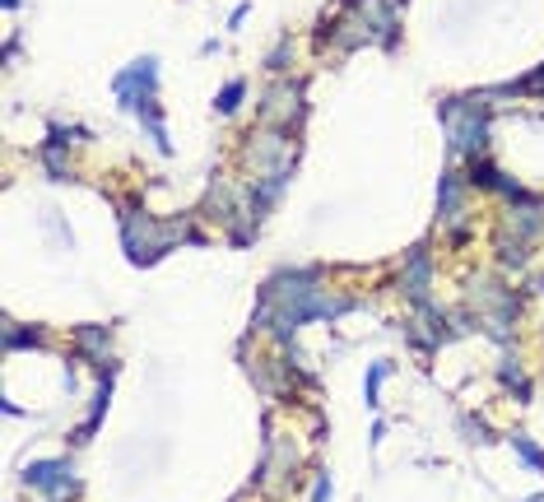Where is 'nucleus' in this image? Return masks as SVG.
<instances>
[{"label": "nucleus", "mask_w": 544, "mask_h": 502, "mask_svg": "<svg viewBox=\"0 0 544 502\" xmlns=\"http://www.w3.org/2000/svg\"><path fill=\"white\" fill-rule=\"evenodd\" d=\"M23 484L38 489V493H47V498H66V493L79 489L70 461H33L29 470H23Z\"/></svg>", "instance_id": "obj_4"}, {"label": "nucleus", "mask_w": 544, "mask_h": 502, "mask_svg": "<svg viewBox=\"0 0 544 502\" xmlns=\"http://www.w3.org/2000/svg\"><path fill=\"white\" fill-rule=\"evenodd\" d=\"M242 94H247V79H228V84H224V94L214 98V107H219L224 117H233V112H237V103H242Z\"/></svg>", "instance_id": "obj_9"}, {"label": "nucleus", "mask_w": 544, "mask_h": 502, "mask_svg": "<svg viewBox=\"0 0 544 502\" xmlns=\"http://www.w3.org/2000/svg\"><path fill=\"white\" fill-rule=\"evenodd\" d=\"M107 345H112V330H107V326H85V330H79V349H85L89 358H107Z\"/></svg>", "instance_id": "obj_7"}, {"label": "nucleus", "mask_w": 544, "mask_h": 502, "mask_svg": "<svg viewBox=\"0 0 544 502\" xmlns=\"http://www.w3.org/2000/svg\"><path fill=\"white\" fill-rule=\"evenodd\" d=\"M154 84H158V61H154V56H145V61H135L130 70H121V75L112 79V89H117L121 107L135 112L145 98H154Z\"/></svg>", "instance_id": "obj_3"}, {"label": "nucleus", "mask_w": 544, "mask_h": 502, "mask_svg": "<svg viewBox=\"0 0 544 502\" xmlns=\"http://www.w3.org/2000/svg\"><path fill=\"white\" fill-rule=\"evenodd\" d=\"M312 502H331V474H317V489H312Z\"/></svg>", "instance_id": "obj_13"}, {"label": "nucleus", "mask_w": 544, "mask_h": 502, "mask_svg": "<svg viewBox=\"0 0 544 502\" xmlns=\"http://www.w3.org/2000/svg\"><path fill=\"white\" fill-rule=\"evenodd\" d=\"M284 98H298V84H284V89H270V94H265V121L293 117V107H289Z\"/></svg>", "instance_id": "obj_8"}, {"label": "nucleus", "mask_w": 544, "mask_h": 502, "mask_svg": "<svg viewBox=\"0 0 544 502\" xmlns=\"http://www.w3.org/2000/svg\"><path fill=\"white\" fill-rule=\"evenodd\" d=\"M23 345H42V330H19V326H5V349H23Z\"/></svg>", "instance_id": "obj_12"}, {"label": "nucleus", "mask_w": 544, "mask_h": 502, "mask_svg": "<svg viewBox=\"0 0 544 502\" xmlns=\"http://www.w3.org/2000/svg\"><path fill=\"white\" fill-rule=\"evenodd\" d=\"M442 121L451 126V154L484 158V145H488V121L479 117V107H475V103L447 98V103H442Z\"/></svg>", "instance_id": "obj_2"}, {"label": "nucleus", "mask_w": 544, "mask_h": 502, "mask_svg": "<svg viewBox=\"0 0 544 502\" xmlns=\"http://www.w3.org/2000/svg\"><path fill=\"white\" fill-rule=\"evenodd\" d=\"M512 446H516V456H522L531 470H540V474H544V452H540V446H535L526 433H512Z\"/></svg>", "instance_id": "obj_10"}, {"label": "nucleus", "mask_w": 544, "mask_h": 502, "mask_svg": "<svg viewBox=\"0 0 544 502\" xmlns=\"http://www.w3.org/2000/svg\"><path fill=\"white\" fill-rule=\"evenodd\" d=\"M173 229H158V223L149 219V214H140V210H130V214H121V242H126V251H130V261L135 265H149V261H158L163 251L173 247Z\"/></svg>", "instance_id": "obj_1"}, {"label": "nucleus", "mask_w": 544, "mask_h": 502, "mask_svg": "<svg viewBox=\"0 0 544 502\" xmlns=\"http://www.w3.org/2000/svg\"><path fill=\"white\" fill-rule=\"evenodd\" d=\"M460 219H466V182L460 173H442V186H438V223L442 229H460Z\"/></svg>", "instance_id": "obj_5"}, {"label": "nucleus", "mask_w": 544, "mask_h": 502, "mask_svg": "<svg viewBox=\"0 0 544 502\" xmlns=\"http://www.w3.org/2000/svg\"><path fill=\"white\" fill-rule=\"evenodd\" d=\"M387 372H391V363H372V372H368V381H363V396H368V405H372V409L382 405L377 396H382V381H387Z\"/></svg>", "instance_id": "obj_11"}, {"label": "nucleus", "mask_w": 544, "mask_h": 502, "mask_svg": "<svg viewBox=\"0 0 544 502\" xmlns=\"http://www.w3.org/2000/svg\"><path fill=\"white\" fill-rule=\"evenodd\" d=\"M428 289H433V251L419 242V247H410V256H405V293L424 307Z\"/></svg>", "instance_id": "obj_6"}]
</instances>
